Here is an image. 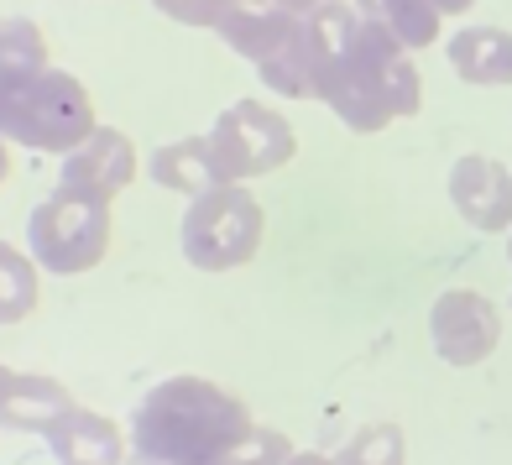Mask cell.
Wrapping results in <instances>:
<instances>
[{
  "instance_id": "6da1fadb",
  "label": "cell",
  "mask_w": 512,
  "mask_h": 465,
  "mask_svg": "<svg viewBox=\"0 0 512 465\" xmlns=\"http://www.w3.org/2000/svg\"><path fill=\"white\" fill-rule=\"evenodd\" d=\"M304 21L319 63L314 100L330 105L340 126L371 136L403 121V115H418L424 84H418V68L408 63V48L398 37H387L377 21H366L351 0H330Z\"/></svg>"
},
{
  "instance_id": "7a4b0ae2",
  "label": "cell",
  "mask_w": 512,
  "mask_h": 465,
  "mask_svg": "<svg viewBox=\"0 0 512 465\" xmlns=\"http://www.w3.org/2000/svg\"><path fill=\"white\" fill-rule=\"evenodd\" d=\"M251 413L236 392L204 377H168L131 408L126 455L136 465H204L251 434Z\"/></svg>"
},
{
  "instance_id": "3957f363",
  "label": "cell",
  "mask_w": 512,
  "mask_h": 465,
  "mask_svg": "<svg viewBox=\"0 0 512 465\" xmlns=\"http://www.w3.org/2000/svg\"><path fill=\"white\" fill-rule=\"evenodd\" d=\"M215 37L230 53H241L262 84L283 100H309L319 84V63H314V42H309V21L277 6H236Z\"/></svg>"
},
{
  "instance_id": "277c9868",
  "label": "cell",
  "mask_w": 512,
  "mask_h": 465,
  "mask_svg": "<svg viewBox=\"0 0 512 465\" xmlns=\"http://www.w3.org/2000/svg\"><path fill=\"white\" fill-rule=\"evenodd\" d=\"M95 131V105L89 89L63 74V68H42L27 84L0 95V136L32 152H74L84 136Z\"/></svg>"
},
{
  "instance_id": "5b68a950",
  "label": "cell",
  "mask_w": 512,
  "mask_h": 465,
  "mask_svg": "<svg viewBox=\"0 0 512 465\" xmlns=\"http://www.w3.org/2000/svg\"><path fill=\"white\" fill-rule=\"evenodd\" d=\"M262 236H267V215L246 183H215L209 194L189 199L183 225H178L183 257L199 272L246 267L256 257V246H262Z\"/></svg>"
},
{
  "instance_id": "8992f818",
  "label": "cell",
  "mask_w": 512,
  "mask_h": 465,
  "mask_svg": "<svg viewBox=\"0 0 512 465\" xmlns=\"http://www.w3.org/2000/svg\"><path fill=\"white\" fill-rule=\"evenodd\" d=\"M27 251L42 272H58V277H79L100 267L110 251V204L79 199L68 189L48 194L27 215Z\"/></svg>"
},
{
  "instance_id": "52a82bcc",
  "label": "cell",
  "mask_w": 512,
  "mask_h": 465,
  "mask_svg": "<svg viewBox=\"0 0 512 465\" xmlns=\"http://www.w3.org/2000/svg\"><path fill=\"white\" fill-rule=\"evenodd\" d=\"M209 147H215V168L225 183H251V178H267L283 168L298 152V136L262 100H236L209 126Z\"/></svg>"
},
{
  "instance_id": "ba28073f",
  "label": "cell",
  "mask_w": 512,
  "mask_h": 465,
  "mask_svg": "<svg viewBox=\"0 0 512 465\" xmlns=\"http://www.w3.org/2000/svg\"><path fill=\"white\" fill-rule=\"evenodd\" d=\"M429 340H434L439 361H450V366H481L486 356L497 351V340H502L497 304L486 293H471V288L439 293L434 309H429Z\"/></svg>"
},
{
  "instance_id": "9c48e42d",
  "label": "cell",
  "mask_w": 512,
  "mask_h": 465,
  "mask_svg": "<svg viewBox=\"0 0 512 465\" xmlns=\"http://www.w3.org/2000/svg\"><path fill=\"white\" fill-rule=\"evenodd\" d=\"M131 178H136V147H131V136L115 131V126H95L58 162V189L79 194V199H100V204H110Z\"/></svg>"
},
{
  "instance_id": "30bf717a",
  "label": "cell",
  "mask_w": 512,
  "mask_h": 465,
  "mask_svg": "<svg viewBox=\"0 0 512 465\" xmlns=\"http://www.w3.org/2000/svg\"><path fill=\"white\" fill-rule=\"evenodd\" d=\"M450 204L471 230L502 236V230H512V173L497 157L465 152L450 168Z\"/></svg>"
},
{
  "instance_id": "8fae6325",
  "label": "cell",
  "mask_w": 512,
  "mask_h": 465,
  "mask_svg": "<svg viewBox=\"0 0 512 465\" xmlns=\"http://www.w3.org/2000/svg\"><path fill=\"white\" fill-rule=\"evenodd\" d=\"M42 439H48L53 465H121L126 460V434L115 429V418H105L95 408H79V403Z\"/></svg>"
},
{
  "instance_id": "7c38bea8",
  "label": "cell",
  "mask_w": 512,
  "mask_h": 465,
  "mask_svg": "<svg viewBox=\"0 0 512 465\" xmlns=\"http://www.w3.org/2000/svg\"><path fill=\"white\" fill-rule=\"evenodd\" d=\"M445 58H450L455 74L476 89L512 84V32L507 27H460L445 42Z\"/></svg>"
},
{
  "instance_id": "4fadbf2b",
  "label": "cell",
  "mask_w": 512,
  "mask_h": 465,
  "mask_svg": "<svg viewBox=\"0 0 512 465\" xmlns=\"http://www.w3.org/2000/svg\"><path fill=\"white\" fill-rule=\"evenodd\" d=\"M74 408V392L58 377H42V371H16V382L0 403V424L16 434H48L58 418Z\"/></svg>"
},
{
  "instance_id": "5bb4252c",
  "label": "cell",
  "mask_w": 512,
  "mask_h": 465,
  "mask_svg": "<svg viewBox=\"0 0 512 465\" xmlns=\"http://www.w3.org/2000/svg\"><path fill=\"white\" fill-rule=\"evenodd\" d=\"M147 173H152L157 189L189 194V199H199V194L215 189V183H225L220 168H215V147H209V131H204V136H183V142L157 147V152L147 157Z\"/></svg>"
},
{
  "instance_id": "9a60e30c",
  "label": "cell",
  "mask_w": 512,
  "mask_h": 465,
  "mask_svg": "<svg viewBox=\"0 0 512 465\" xmlns=\"http://www.w3.org/2000/svg\"><path fill=\"white\" fill-rule=\"evenodd\" d=\"M351 6L366 21H377L387 37H398L408 53L434 48V37H439V11L429 0H351Z\"/></svg>"
},
{
  "instance_id": "2e32d148",
  "label": "cell",
  "mask_w": 512,
  "mask_h": 465,
  "mask_svg": "<svg viewBox=\"0 0 512 465\" xmlns=\"http://www.w3.org/2000/svg\"><path fill=\"white\" fill-rule=\"evenodd\" d=\"M48 63V37H42L27 16H0V95L27 84Z\"/></svg>"
},
{
  "instance_id": "e0dca14e",
  "label": "cell",
  "mask_w": 512,
  "mask_h": 465,
  "mask_svg": "<svg viewBox=\"0 0 512 465\" xmlns=\"http://www.w3.org/2000/svg\"><path fill=\"white\" fill-rule=\"evenodd\" d=\"M37 262L32 251H16L11 241H0V324H21L37 309Z\"/></svg>"
},
{
  "instance_id": "ac0fdd59",
  "label": "cell",
  "mask_w": 512,
  "mask_h": 465,
  "mask_svg": "<svg viewBox=\"0 0 512 465\" xmlns=\"http://www.w3.org/2000/svg\"><path fill=\"white\" fill-rule=\"evenodd\" d=\"M408 445L398 424H366L335 450V465H403Z\"/></svg>"
},
{
  "instance_id": "d6986e66",
  "label": "cell",
  "mask_w": 512,
  "mask_h": 465,
  "mask_svg": "<svg viewBox=\"0 0 512 465\" xmlns=\"http://www.w3.org/2000/svg\"><path fill=\"white\" fill-rule=\"evenodd\" d=\"M293 445H288V434L283 429H267V424H256L241 445H230L225 455L215 460H204V465H288Z\"/></svg>"
},
{
  "instance_id": "ffe728a7",
  "label": "cell",
  "mask_w": 512,
  "mask_h": 465,
  "mask_svg": "<svg viewBox=\"0 0 512 465\" xmlns=\"http://www.w3.org/2000/svg\"><path fill=\"white\" fill-rule=\"evenodd\" d=\"M152 6L168 16V21H183V27H209V32H215L220 21L241 6V0H152Z\"/></svg>"
},
{
  "instance_id": "44dd1931",
  "label": "cell",
  "mask_w": 512,
  "mask_h": 465,
  "mask_svg": "<svg viewBox=\"0 0 512 465\" xmlns=\"http://www.w3.org/2000/svg\"><path fill=\"white\" fill-rule=\"evenodd\" d=\"M256 6H277V11H293V16H309L319 6H330V0H256Z\"/></svg>"
},
{
  "instance_id": "7402d4cb",
  "label": "cell",
  "mask_w": 512,
  "mask_h": 465,
  "mask_svg": "<svg viewBox=\"0 0 512 465\" xmlns=\"http://www.w3.org/2000/svg\"><path fill=\"white\" fill-rule=\"evenodd\" d=\"M429 6H434L439 16H465V11L476 6V0H429Z\"/></svg>"
},
{
  "instance_id": "603a6c76",
  "label": "cell",
  "mask_w": 512,
  "mask_h": 465,
  "mask_svg": "<svg viewBox=\"0 0 512 465\" xmlns=\"http://www.w3.org/2000/svg\"><path fill=\"white\" fill-rule=\"evenodd\" d=\"M288 465H335V455H314V450H293Z\"/></svg>"
},
{
  "instance_id": "cb8c5ba5",
  "label": "cell",
  "mask_w": 512,
  "mask_h": 465,
  "mask_svg": "<svg viewBox=\"0 0 512 465\" xmlns=\"http://www.w3.org/2000/svg\"><path fill=\"white\" fill-rule=\"evenodd\" d=\"M11 382H16V371H11V366H0V403H6V392H11Z\"/></svg>"
},
{
  "instance_id": "d4e9b609",
  "label": "cell",
  "mask_w": 512,
  "mask_h": 465,
  "mask_svg": "<svg viewBox=\"0 0 512 465\" xmlns=\"http://www.w3.org/2000/svg\"><path fill=\"white\" fill-rule=\"evenodd\" d=\"M11 142H6V136H0V178H6V168H11V152H6Z\"/></svg>"
},
{
  "instance_id": "484cf974",
  "label": "cell",
  "mask_w": 512,
  "mask_h": 465,
  "mask_svg": "<svg viewBox=\"0 0 512 465\" xmlns=\"http://www.w3.org/2000/svg\"><path fill=\"white\" fill-rule=\"evenodd\" d=\"M507 257H512V236H507Z\"/></svg>"
}]
</instances>
